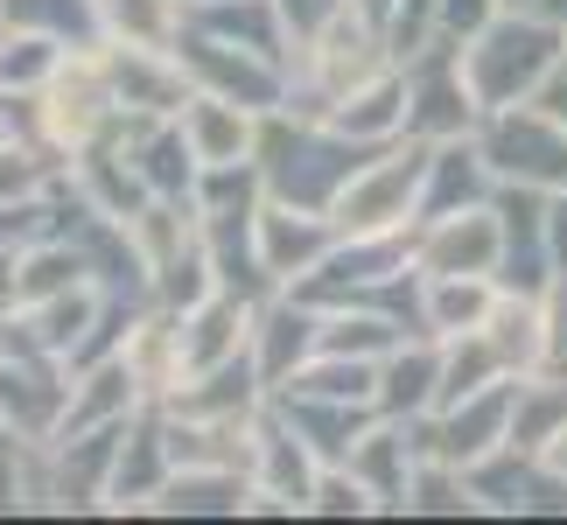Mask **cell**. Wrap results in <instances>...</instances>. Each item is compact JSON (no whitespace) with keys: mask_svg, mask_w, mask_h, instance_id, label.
<instances>
[{"mask_svg":"<svg viewBox=\"0 0 567 525\" xmlns=\"http://www.w3.org/2000/svg\"><path fill=\"white\" fill-rule=\"evenodd\" d=\"M497 379H512V371H505V358L491 350L484 330L449 337V343H442V400H434V406H455V400H470V392H484V385H497Z\"/></svg>","mask_w":567,"mask_h":525,"instance_id":"cell-36","label":"cell"},{"mask_svg":"<svg viewBox=\"0 0 567 525\" xmlns=\"http://www.w3.org/2000/svg\"><path fill=\"white\" fill-rule=\"evenodd\" d=\"M183 21L204 29V35L238 42V50L274 56L280 71H295V56H301V42L288 29V14H280V0H196V8H183Z\"/></svg>","mask_w":567,"mask_h":525,"instance_id":"cell-18","label":"cell"},{"mask_svg":"<svg viewBox=\"0 0 567 525\" xmlns=\"http://www.w3.org/2000/svg\"><path fill=\"white\" fill-rule=\"evenodd\" d=\"M252 428H259V413L204 421V413H168L162 406V434H168L176 470H252Z\"/></svg>","mask_w":567,"mask_h":525,"instance_id":"cell-19","label":"cell"},{"mask_svg":"<svg viewBox=\"0 0 567 525\" xmlns=\"http://www.w3.org/2000/svg\"><path fill=\"white\" fill-rule=\"evenodd\" d=\"M484 337H491L497 358H505L512 379L547 371V309H539V295L505 288V295H497V309H491V322H484Z\"/></svg>","mask_w":567,"mask_h":525,"instance_id":"cell-29","label":"cell"},{"mask_svg":"<svg viewBox=\"0 0 567 525\" xmlns=\"http://www.w3.org/2000/svg\"><path fill=\"white\" fill-rule=\"evenodd\" d=\"M113 120H120V92H113V71H105V42L99 50H71L63 71L29 99V147L71 162L78 147H92Z\"/></svg>","mask_w":567,"mask_h":525,"instance_id":"cell-4","label":"cell"},{"mask_svg":"<svg viewBox=\"0 0 567 525\" xmlns=\"http://www.w3.org/2000/svg\"><path fill=\"white\" fill-rule=\"evenodd\" d=\"M413 267L421 274H497L505 267V225H497V204L421 217V225H413Z\"/></svg>","mask_w":567,"mask_h":525,"instance_id":"cell-10","label":"cell"},{"mask_svg":"<svg viewBox=\"0 0 567 525\" xmlns=\"http://www.w3.org/2000/svg\"><path fill=\"white\" fill-rule=\"evenodd\" d=\"M99 21H105V42H168L183 35V0H99Z\"/></svg>","mask_w":567,"mask_h":525,"instance_id":"cell-37","label":"cell"},{"mask_svg":"<svg viewBox=\"0 0 567 525\" xmlns=\"http://www.w3.org/2000/svg\"><path fill=\"white\" fill-rule=\"evenodd\" d=\"M309 518H379V497L364 491V476H358L351 463H322Z\"/></svg>","mask_w":567,"mask_h":525,"instance_id":"cell-39","label":"cell"},{"mask_svg":"<svg viewBox=\"0 0 567 525\" xmlns=\"http://www.w3.org/2000/svg\"><path fill=\"white\" fill-rule=\"evenodd\" d=\"M0 42H8V21H0Z\"/></svg>","mask_w":567,"mask_h":525,"instance_id":"cell-50","label":"cell"},{"mask_svg":"<svg viewBox=\"0 0 567 525\" xmlns=\"http://www.w3.org/2000/svg\"><path fill=\"white\" fill-rule=\"evenodd\" d=\"M434 400H442V337H406L379 364V413L413 421V413H434Z\"/></svg>","mask_w":567,"mask_h":525,"instance_id":"cell-26","label":"cell"},{"mask_svg":"<svg viewBox=\"0 0 567 525\" xmlns=\"http://www.w3.org/2000/svg\"><path fill=\"white\" fill-rule=\"evenodd\" d=\"M126 364H134L147 406H162L168 392L183 385V309H162L155 301V309L126 330Z\"/></svg>","mask_w":567,"mask_h":525,"instance_id":"cell-27","label":"cell"},{"mask_svg":"<svg viewBox=\"0 0 567 525\" xmlns=\"http://www.w3.org/2000/svg\"><path fill=\"white\" fill-rule=\"evenodd\" d=\"M176 56H183V71L196 78V92L238 99V105H252V113H280V105H288L295 71H280V63L259 56V50H238V42L204 35V29H189V21H183Z\"/></svg>","mask_w":567,"mask_h":525,"instance_id":"cell-9","label":"cell"},{"mask_svg":"<svg viewBox=\"0 0 567 525\" xmlns=\"http://www.w3.org/2000/svg\"><path fill=\"white\" fill-rule=\"evenodd\" d=\"M63 406H71V364L35 358V350H0V421L29 442H56Z\"/></svg>","mask_w":567,"mask_h":525,"instance_id":"cell-11","label":"cell"},{"mask_svg":"<svg viewBox=\"0 0 567 525\" xmlns=\"http://www.w3.org/2000/svg\"><path fill=\"white\" fill-rule=\"evenodd\" d=\"M442 35V0H392V21H385V42H392V56H413V50H427V42Z\"/></svg>","mask_w":567,"mask_h":525,"instance_id":"cell-41","label":"cell"},{"mask_svg":"<svg viewBox=\"0 0 567 525\" xmlns=\"http://www.w3.org/2000/svg\"><path fill=\"white\" fill-rule=\"evenodd\" d=\"M406 518H484V497L470 491V470H463V463L421 455V470H413V497H406Z\"/></svg>","mask_w":567,"mask_h":525,"instance_id":"cell-35","label":"cell"},{"mask_svg":"<svg viewBox=\"0 0 567 525\" xmlns=\"http://www.w3.org/2000/svg\"><path fill=\"white\" fill-rule=\"evenodd\" d=\"M183 8H196V0H183Z\"/></svg>","mask_w":567,"mask_h":525,"instance_id":"cell-51","label":"cell"},{"mask_svg":"<svg viewBox=\"0 0 567 525\" xmlns=\"http://www.w3.org/2000/svg\"><path fill=\"white\" fill-rule=\"evenodd\" d=\"M337 238L343 231H337L330 210H301V204H280V196L259 204V259H267V274L280 288H295L301 274H316Z\"/></svg>","mask_w":567,"mask_h":525,"instance_id":"cell-14","label":"cell"},{"mask_svg":"<svg viewBox=\"0 0 567 525\" xmlns=\"http://www.w3.org/2000/svg\"><path fill=\"white\" fill-rule=\"evenodd\" d=\"M476 147L497 183H533V189H567V120L554 105H491L476 120Z\"/></svg>","mask_w":567,"mask_h":525,"instance_id":"cell-6","label":"cell"},{"mask_svg":"<svg viewBox=\"0 0 567 525\" xmlns=\"http://www.w3.org/2000/svg\"><path fill=\"white\" fill-rule=\"evenodd\" d=\"M63 56H71V42L42 29H8V42H0V99H35L63 71Z\"/></svg>","mask_w":567,"mask_h":525,"instance_id":"cell-34","label":"cell"},{"mask_svg":"<svg viewBox=\"0 0 567 525\" xmlns=\"http://www.w3.org/2000/svg\"><path fill=\"white\" fill-rule=\"evenodd\" d=\"M210 295H217V267H210L204 231H196L176 259L155 267V301H162V309H196V301H210Z\"/></svg>","mask_w":567,"mask_h":525,"instance_id":"cell-38","label":"cell"},{"mask_svg":"<svg viewBox=\"0 0 567 525\" xmlns=\"http://www.w3.org/2000/svg\"><path fill=\"white\" fill-rule=\"evenodd\" d=\"M497 8H539V0H497Z\"/></svg>","mask_w":567,"mask_h":525,"instance_id":"cell-49","label":"cell"},{"mask_svg":"<svg viewBox=\"0 0 567 525\" xmlns=\"http://www.w3.org/2000/svg\"><path fill=\"white\" fill-rule=\"evenodd\" d=\"M539 309H547V371H554V379H567V267L547 280Z\"/></svg>","mask_w":567,"mask_h":525,"instance_id":"cell-42","label":"cell"},{"mask_svg":"<svg viewBox=\"0 0 567 525\" xmlns=\"http://www.w3.org/2000/svg\"><path fill=\"white\" fill-rule=\"evenodd\" d=\"M316 449L301 442V434L288 428V413L274 406V392H267V406H259V428H252V518H309L316 505Z\"/></svg>","mask_w":567,"mask_h":525,"instance_id":"cell-8","label":"cell"},{"mask_svg":"<svg viewBox=\"0 0 567 525\" xmlns=\"http://www.w3.org/2000/svg\"><path fill=\"white\" fill-rule=\"evenodd\" d=\"M351 470L364 476V491L379 497V518H406L413 470H421V449H413L406 421H379V428L351 449Z\"/></svg>","mask_w":567,"mask_h":525,"instance_id":"cell-24","label":"cell"},{"mask_svg":"<svg viewBox=\"0 0 567 525\" xmlns=\"http://www.w3.org/2000/svg\"><path fill=\"white\" fill-rule=\"evenodd\" d=\"M274 406L288 413V428L316 449V463H351V449L385 421L372 400H330V392H295V385H280Z\"/></svg>","mask_w":567,"mask_h":525,"instance_id":"cell-15","label":"cell"},{"mask_svg":"<svg viewBox=\"0 0 567 525\" xmlns=\"http://www.w3.org/2000/svg\"><path fill=\"white\" fill-rule=\"evenodd\" d=\"M547 238H554V259L567 267V189L547 196Z\"/></svg>","mask_w":567,"mask_h":525,"instance_id":"cell-44","label":"cell"},{"mask_svg":"<svg viewBox=\"0 0 567 525\" xmlns=\"http://www.w3.org/2000/svg\"><path fill=\"white\" fill-rule=\"evenodd\" d=\"M406 343V330L392 322L385 309H322V343L316 350H330V358H372V364H385L392 350Z\"/></svg>","mask_w":567,"mask_h":525,"instance_id":"cell-33","label":"cell"},{"mask_svg":"<svg viewBox=\"0 0 567 525\" xmlns=\"http://www.w3.org/2000/svg\"><path fill=\"white\" fill-rule=\"evenodd\" d=\"M497 14H505V8H497V0H442V35L470 42V35H484Z\"/></svg>","mask_w":567,"mask_h":525,"instance_id":"cell-43","label":"cell"},{"mask_svg":"<svg viewBox=\"0 0 567 525\" xmlns=\"http://www.w3.org/2000/svg\"><path fill=\"white\" fill-rule=\"evenodd\" d=\"M392 147V141H385ZM379 147L372 141H351V134H337L330 120H316V113H267L259 120V183H267V196H280V204H301V210H330L343 183L372 162Z\"/></svg>","mask_w":567,"mask_h":525,"instance_id":"cell-1","label":"cell"},{"mask_svg":"<svg viewBox=\"0 0 567 525\" xmlns=\"http://www.w3.org/2000/svg\"><path fill=\"white\" fill-rule=\"evenodd\" d=\"M126 421H134V413H126ZM126 421L92 428V434H56V442H50V455H56V512H105Z\"/></svg>","mask_w":567,"mask_h":525,"instance_id":"cell-16","label":"cell"},{"mask_svg":"<svg viewBox=\"0 0 567 525\" xmlns=\"http://www.w3.org/2000/svg\"><path fill=\"white\" fill-rule=\"evenodd\" d=\"M0 21L8 29H42L71 50H99L105 42V21H99V0H0Z\"/></svg>","mask_w":567,"mask_h":525,"instance_id":"cell-32","label":"cell"},{"mask_svg":"<svg viewBox=\"0 0 567 525\" xmlns=\"http://www.w3.org/2000/svg\"><path fill=\"white\" fill-rule=\"evenodd\" d=\"M105 71H113L120 113H147V120H176L196 92L176 42H168V50H155V42H105Z\"/></svg>","mask_w":567,"mask_h":525,"instance_id":"cell-12","label":"cell"},{"mask_svg":"<svg viewBox=\"0 0 567 525\" xmlns=\"http://www.w3.org/2000/svg\"><path fill=\"white\" fill-rule=\"evenodd\" d=\"M547 455H554V463H560V470H567V434H560V442H554V449H547Z\"/></svg>","mask_w":567,"mask_h":525,"instance_id":"cell-48","label":"cell"},{"mask_svg":"<svg viewBox=\"0 0 567 525\" xmlns=\"http://www.w3.org/2000/svg\"><path fill=\"white\" fill-rule=\"evenodd\" d=\"M8 141H21V134H14V113L0 105V147H8Z\"/></svg>","mask_w":567,"mask_h":525,"instance_id":"cell-47","label":"cell"},{"mask_svg":"<svg viewBox=\"0 0 567 525\" xmlns=\"http://www.w3.org/2000/svg\"><path fill=\"white\" fill-rule=\"evenodd\" d=\"M176 120H183L189 147H196V162L225 168V162H252L259 155V120L267 113H252V105H238V99H217V92H189V105Z\"/></svg>","mask_w":567,"mask_h":525,"instance_id":"cell-20","label":"cell"},{"mask_svg":"<svg viewBox=\"0 0 567 525\" xmlns=\"http://www.w3.org/2000/svg\"><path fill=\"white\" fill-rule=\"evenodd\" d=\"M392 42L379 21H364L358 8H337L322 29L301 42V56H295V84H288V113H330L337 99H351L358 84H372L392 71Z\"/></svg>","mask_w":567,"mask_h":525,"instance_id":"cell-3","label":"cell"},{"mask_svg":"<svg viewBox=\"0 0 567 525\" xmlns=\"http://www.w3.org/2000/svg\"><path fill=\"white\" fill-rule=\"evenodd\" d=\"M176 476V455H168V434H162V406H141L126 421V442H120V463H113V491H105V512H141L155 505V491Z\"/></svg>","mask_w":567,"mask_h":525,"instance_id":"cell-17","label":"cell"},{"mask_svg":"<svg viewBox=\"0 0 567 525\" xmlns=\"http://www.w3.org/2000/svg\"><path fill=\"white\" fill-rule=\"evenodd\" d=\"M316 343H322V309L301 301L295 288H280L252 309V364H259V379H267V392L288 385L295 371L316 358Z\"/></svg>","mask_w":567,"mask_h":525,"instance_id":"cell-13","label":"cell"},{"mask_svg":"<svg viewBox=\"0 0 567 525\" xmlns=\"http://www.w3.org/2000/svg\"><path fill=\"white\" fill-rule=\"evenodd\" d=\"M322 120H330L337 134H351V141H372V147H385V141H406V71L392 63L385 78L358 84L351 99H337Z\"/></svg>","mask_w":567,"mask_h":525,"instance_id":"cell-28","label":"cell"},{"mask_svg":"<svg viewBox=\"0 0 567 525\" xmlns=\"http://www.w3.org/2000/svg\"><path fill=\"white\" fill-rule=\"evenodd\" d=\"M406 134L421 141H463L484 120V99L470 84V50L455 35H434L427 50H413L406 63Z\"/></svg>","mask_w":567,"mask_h":525,"instance_id":"cell-7","label":"cell"},{"mask_svg":"<svg viewBox=\"0 0 567 525\" xmlns=\"http://www.w3.org/2000/svg\"><path fill=\"white\" fill-rule=\"evenodd\" d=\"M567 434V379L554 371H533V379H518V406H512V449L526 455H547L554 442Z\"/></svg>","mask_w":567,"mask_h":525,"instance_id":"cell-31","label":"cell"},{"mask_svg":"<svg viewBox=\"0 0 567 525\" xmlns=\"http://www.w3.org/2000/svg\"><path fill=\"white\" fill-rule=\"evenodd\" d=\"M141 406H147V392H141L134 364H126V350H120V358H99V364L71 371V406H63V428L56 434L113 428V421H126V413H141Z\"/></svg>","mask_w":567,"mask_h":525,"instance_id":"cell-21","label":"cell"},{"mask_svg":"<svg viewBox=\"0 0 567 525\" xmlns=\"http://www.w3.org/2000/svg\"><path fill=\"white\" fill-rule=\"evenodd\" d=\"M463 50H470V84L491 113V105H526V99L547 92L554 71L567 63V29L547 21L539 8H505L484 35H470Z\"/></svg>","mask_w":567,"mask_h":525,"instance_id":"cell-2","label":"cell"},{"mask_svg":"<svg viewBox=\"0 0 567 525\" xmlns=\"http://www.w3.org/2000/svg\"><path fill=\"white\" fill-rule=\"evenodd\" d=\"M238 350H252V301H238V295L217 288L210 301L183 309V379L238 358Z\"/></svg>","mask_w":567,"mask_h":525,"instance_id":"cell-25","label":"cell"},{"mask_svg":"<svg viewBox=\"0 0 567 525\" xmlns=\"http://www.w3.org/2000/svg\"><path fill=\"white\" fill-rule=\"evenodd\" d=\"M427 155H434V141H421V134L379 147V155L364 162L351 183H343V196L330 204L337 231H343V238H364V231H413V225H421Z\"/></svg>","mask_w":567,"mask_h":525,"instance_id":"cell-5","label":"cell"},{"mask_svg":"<svg viewBox=\"0 0 567 525\" xmlns=\"http://www.w3.org/2000/svg\"><path fill=\"white\" fill-rule=\"evenodd\" d=\"M343 8H358L364 21H379V29H385V21H392V0H343Z\"/></svg>","mask_w":567,"mask_h":525,"instance_id":"cell-45","label":"cell"},{"mask_svg":"<svg viewBox=\"0 0 567 525\" xmlns=\"http://www.w3.org/2000/svg\"><path fill=\"white\" fill-rule=\"evenodd\" d=\"M56 168H63L56 155H42V147H29V141H8L0 147V210L21 204V196H35Z\"/></svg>","mask_w":567,"mask_h":525,"instance_id":"cell-40","label":"cell"},{"mask_svg":"<svg viewBox=\"0 0 567 525\" xmlns=\"http://www.w3.org/2000/svg\"><path fill=\"white\" fill-rule=\"evenodd\" d=\"M497 274H427V337H470L497 309Z\"/></svg>","mask_w":567,"mask_h":525,"instance_id":"cell-30","label":"cell"},{"mask_svg":"<svg viewBox=\"0 0 567 525\" xmlns=\"http://www.w3.org/2000/svg\"><path fill=\"white\" fill-rule=\"evenodd\" d=\"M252 470H176L155 491L147 518H252Z\"/></svg>","mask_w":567,"mask_h":525,"instance_id":"cell-22","label":"cell"},{"mask_svg":"<svg viewBox=\"0 0 567 525\" xmlns=\"http://www.w3.org/2000/svg\"><path fill=\"white\" fill-rule=\"evenodd\" d=\"M539 14H547V21H560V29H567V0H539Z\"/></svg>","mask_w":567,"mask_h":525,"instance_id":"cell-46","label":"cell"},{"mask_svg":"<svg viewBox=\"0 0 567 525\" xmlns=\"http://www.w3.org/2000/svg\"><path fill=\"white\" fill-rule=\"evenodd\" d=\"M162 406L168 413H204V421H231V413H259V406H267V379H259L252 350H238V358L183 379Z\"/></svg>","mask_w":567,"mask_h":525,"instance_id":"cell-23","label":"cell"}]
</instances>
